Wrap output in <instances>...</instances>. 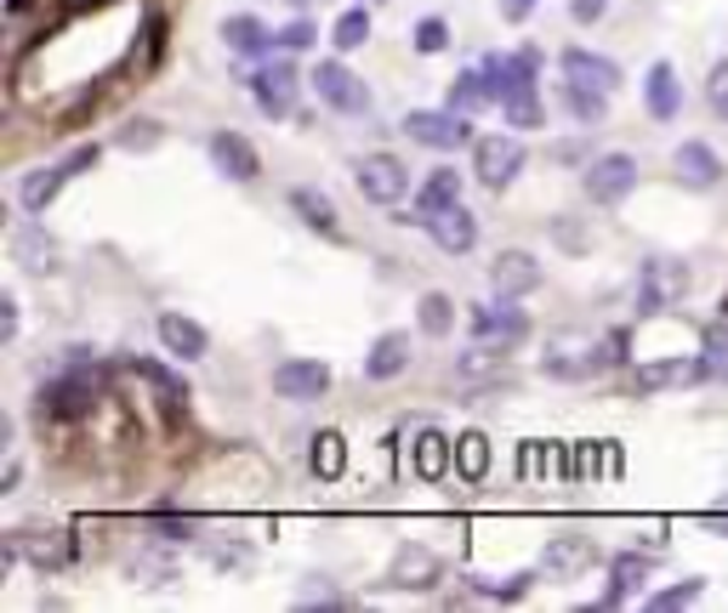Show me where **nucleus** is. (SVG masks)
I'll return each instance as SVG.
<instances>
[{"label": "nucleus", "mask_w": 728, "mask_h": 613, "mask_svg": "<svg viewBox=\"0 0 728 613\" xmlns=\"http://www.w3.org/2000/svg\"><path fill=\"white\" fill-rule=\"evenodd\" d=\"M518 170H523V143H518V136L495 131V136H478V143H473V177L484 188H495V193L512 188Z\"/></svg>", "instance_id": "f257e3e1"}, {"label": "nucleus", "mask_w": 728, "mask_h": 613, "mask_svg": "<svg viewBox=\"0 0 728 613\" xmlns=\"http://www.w3.org/2000/svg\"><path fill=\"white\" fill-rule=\"evenodd\" d=\"M405 131H410V143L439 148V154H455V148L473 143L467 114H455V109H410V114H405Z\"/></svg>", "instance_id": "f03ea898"}, {"label": "nucleus", "mask_w": 728, "mask_h": 613, "mask_svg": "<svg viewBox=\"0 0 728 613\" xmlns=\"http://www.w3.org/2000/svg\"><path fill=\"white\" fill-rule=\"evenodd\" d=\"M353 182H359V193L371 204H399L410 193V170H405L399 154H364L353 165Z\"/></svg>", "instance_id": "7ed1b4c3"}, {"label": "nucleus", "mask_w": 728, "mask_h": 613, "mask_svg": "<svg viewBox=\"0 0 728 613\" xmlns=\"http://www.w3.org/2000/svg\"><path fill=\"white\" fill-rule=\"evenodd\" d=\"M694 285L688 261H672V256H654L643 267V285H638V313H666L672 301H683Z\"/></svg>", "instance_id": "20e7f679"}, {"label": "nucleus", "mask_w": 728, "mask_h": 613, "mask_svg": "<svg viewBox=\"0 0 728 613\" xmlns=\"http://www.w3.org/2000/svg\"><path fill=\"white\" fill-rule=\"evenodd\" d=\"M581 182H586V199L592 204H620L626 193L638 188V159L632 154H598V159L581 170Z\"/></svg>", "instance_id": "39448f33"}, {"label": "nucleus", "mask_w": 728, "mask_h": 613, "mask_svg": "<svg viewBox=\"0 0 728 613\" xmlns=\"http://www.w3.org/2000/svg\"><path fill=\"white\" fill-rule=\"evenodd\" d=\"M313 91H319V102H330L337 114H364V109H371V91H364V80L353 75L342 57H324V63L313 68Z\"/></svg>", "instance_id": "423d86ee"}, {"label": "nucleus", "mask_w": 728, "mask_h": 613, "mask_svg": "<svg viewBox=\"0 0 728 613\" xmlns=\"http://www.w3.org/2000/svg\"><path fill=\"white\" fill-rule=\"evenodd\" d=\"M489 290L501 296V301H518L529 290H541V261L529 256V250H501L489 261Z\"/></svg>", "instance_id": "0eeeda50"}, {"label": "nucleus", "mask_w": 728, "mask_h": 613, "mask_svg": "<svg viewBox=\"0 0 728 613\" xmlns=\"http://www.w3.org/2000/svg\"><path fill=\"white\" fill-rule=\"evenodd\" d=\"M427 233H433V245L439 250H450V256H467L473 245H478V216L467 211V204H450V211H433L421 222Z\"/></svg>", "instance_id": "6e6552de"}, {"label": "nucleus", "mask_w": 728, "mask_h": 613, "mask_svg": "<svg viewBox=\"0 0 728 613\" xmlns=\"http://www.w3.org/2000/svg\"><path fill=\"white\" fill-rule=\"evenodd\" d=\"M274 392L279 398H324L330 392V364H319V358H285L279 369H274Z\"/></svg>", "instance_id": "1a4fd4ad"}, {"label": "nucleus", "mask_w": 728, "mask_h": 613, "mask_svg": "<svg viewBox=\"0 0 728 613\" xmlns=\"http://www.w3.org/2000/svg\"><path fill=\"white\" fill-rule=\"evenodd\" d=\"M91 392H97V375L75 369L69 381H52V387H41V403L52 409L57 421H86V415H91Z\"/></svg>", "instance_id": "9d476101"}, {"label": "nucleus", "mask_w": 728, "mask_h": 613, "mask_svg": "<svg viewBox=\"0 0 728 613\" xmlns=\"http://www.w3.org/2000/svg\"><path fill=\"white\" fill-rule=\"evenodd\" d=\"M251 86H256V109L268 114V120H285V114L296 109V68H290L285 57L262 68V75H256Z\"/></svg>", "instance_id": "9b49d317"}, {"label": "nucleus", "mask_w": 728, "mask_h": 613, "mask_svg": "<svg viewBox=\"0 0 728 613\" xmlns=\"http://www.w3.org/2000/svg\"><path fill=\"white\" fill-rule=\"evenodd\" d=\"M410 369V335L405 330H387L371 341V353H364V381H399Z\"/></svg>", "instance_id": "f8f14e48"}, {"label": "nucleus", "mask_w": 728, "mask_h": 613, "mask_svg": "<svg viewBox=\"0 0 728 613\" xmlns=\"http://www.w3.org/2000/svg\"><path fill=\"white\" fill-rule=\"evenodd\" d=\"M211 165L222 170L228 182H256V170H262L256 148L245 143L240 131H217V136H211Z\"/></svg>", "instance_id": "ddd939ff"}, {"label": "nucleus", "mask_w": 728, "mask_h": 613, "mask_svg": "<svg viewBox=\"0 0 728 613\" xmlns=\"http://www.w3.org/2000/svg\"><path fill=\"white\" fill-rule=\"evenodd\" d=\"M154 330H159V341H165V353L183 358V364H188V358H206V347H211L206 324H194L188 313H159Z\"/></svg>", "instance_id": "4468645a"}, {"label": "nucleus", "mask_w": 728, "mask_h": 613, "mask_svg": "<svg viewBox=\"0 0 728 613\" xmlns=\"http://www.w3.org/2000/svg\"><path fill=\"white\" fill-rule=\"evenodd\" d=\"M410 466H416L421 483H439V477L455 466V443H450L439 426H421L416 443H410Z\"/></svg>", "instance_id": "2eb2a0df"}, {"label": "nucleus", "mask_w": 728, "mask_h": 613, "mask_svg": "<svg viewBox=\"0 0 728 613\" xmlns=\"http://www.w3.org/2000/svg\"><path fill=\"white\" fill-rule=\"evenodd\" d=\"M473 330H478V341H489V347H518L529 335V319L507 301L501 306H473Z\"/></svg>", "instance_id": "dca6fc26"}, {"label": "nucleus", "mask_w": 728, "mask_h": 613, "mask_svg": "<svg viewBox=\"0 0 728 613\" xmlns=\"http://www.w3.org/2000/svg\"><path fill=\"white\" fill-rule=\"evenodd\" d=\"M564 80L570 86H586V91H615L620 86V68L598 52H586V46H570L564 52Z\"/></svg>", "instance_id": "f3484780"}, {"label": "nucleus", "mask_w": 728, "mask_h": 613, "mask_svg": "<svg viewBox=\"0 0 728 613\" xmlns=\"http://www.w3.org/2000/svg\"><path fill=\"white\" fill-rule=\"evenodd\" d=\"M672 165H677L683 188H694V193H706V188H717V182H723V159H717L706 143H677Z\"/></svg>", "instance_id": "a211bd4d"}, {"label": "nucleus", "mask_w": 728, "mask_h": 613, "mask_svg": "<svg viewBox=\"0 0 728 613\" xmlns=\"http://www.w3.org/2000/svg\"><path fill=\"white\" fill-rule=\"evenodd\" d=\"M643 102L654 120H677L683 114V86H677V68L672 63H649L643 75Z\"/></svg>", "instance_id": "6ab92c4d"}, {"label": "nucleus", "mask_w": 728, "mask_h": 613, "mask_svg": "<svg viewBox=\"0 0 728 613\" xmlns=\"http://www.w3.org/2000/svg\"><path fill=\"white\" fill-rule=\"evenodd\" d=\"M69 177H75V170H69V159H63V165H41V170H29V177L18 182V204H23L29 216H41L46 204L63 193V182H69Z\"/></svg>", "instance_id": "aec40b11"}, {"label": "nucleus", "mask_w": 728, "mask_h": 613, "mask_svg": "<svg viewBox=\"0 0 728 613\" xmlns=\"http://www.w3.org/2000/svg\"><path fill=\"white\" fill-rule=\"evenodd\" d=\"M484 75L495 86V102H507L518 91H536V57H484Z\"/></svg>", "instance_id": "412c9836"}, {"label": "nucleus", "mask_w": 728, "mask_h": 613, "mask_svg": "<svg viewBox=\"0 0 728 613\" xmlns=\"http://www.w3.org/2000/svg\"><path fill=\"white\" fill-rule=\"evenodd\" d=\"M688 381H706V353H701V358H660V364H643V369H638V387H643V392L688 387Z\"/></svg>", "instance_id": "4be33fe9"}, {"label": "nucleus", "mask_w": 728, "mask_h": 613, "mask_svg": "<svg viewBox=\"0 0 728 613\" xmlns=\"http://www.w3.org/2000/svg\"><path fill=\"white\" fill-rule=\"evenodd\" d=\"M450 204H461V177H455V165L427 170V182H421V193H416V222H427L433 211H450Z\"/></svg>", "instance_id": "5701e85b"}, {"label": "nucleus", "mask_w": 728, "mask_h": 613, "mask_svg": "<svg viewBox=\"0 0 728 613\" xmlns=\"http://www.w3.org/2000/svg\"><path fill=\"white\" fill-rule=\"evenodd\" d=\"M649 557H638V551H620L615 562H609V591H604V608H615V602H626V597H632L638 586H643V579H649Z\"/></svg>", "instance_id": "b1692460"}, {"label": "nucleus", "mask_w": 728, "mask_h": 613, "mask_svg": "<svg viewBox=\"0 0 728 613\" xmlns=\"http://www.w3.org/2000/svg\"><path fill=\"white\" fill-rule=\"evenodd\" d=\"M439 579V557L433 551H421V545H405L399 562H393V586H405V591H427Z\"/></svg>", "instance_id": "393cba45"}, {"label": "nucleus", "mask_w": 728, "mask_h": 613, "mask_svg": "<svg viewBox=\"0 0 728 613\" xmlns=\"http://www.w3.org/2000/svg\"><path fill=\"white\" fill-rule=\"evenodd\" d=\"M484 102H495V86H489L484 68H467V75H455V86H450V109H455V114H478Z\"/></svg>", "instance_id": "a878e982"}, {"label": "nucleus", "mask_w": 728, "mask_h": 613, "mask_svg": "<svg viewBox=\"0 0 728 613\" xmlns=\"http://www.w3.org/2000/svg\"><path fill=\"white\" fill-rule=\"evenodd\" d=\"M416 324H421V335L444 341V335L455 330V301H450L444 290H427V296L416 301Z\"/></svg>", "instance_id": "bb28decb"}, {"label": "nucleus", "mask_w": 728, "mask_h": 613, "mask_svg": "<svg viewBox=\"0 0 728 613\" xmlns=\"http://www.w3.org/2000/svg\"><path fill=\"white\" fill-rule=\"evenodd\" d=\"M308 466H313V477H324V483H337V477L348 471V443H342V432H319V437H313V455H308Z\"/></svg>", "instance_id": "cd10ccee"}, {"label": "nucleus", "mask_w": 728, "mask_h": 613, "mask_svg": "<svg viewBox=\"0 0 728 613\" xmlns=\"http://www.w3.org/2000/svg\"><path fill=\"white\" fill-rule=\"evenodd\" d=\"M455 471L467 477V483H484L489 477V437L484 432H461L455 437Z\"/></svg>", "instance_id": "c85d7f7f"}, {"label": "nucleus", "mask_w": 728, "mask_h": 613, "mask_svg": "<svg viewBox=\"0 0 728 613\" xmlns=\"http://www.w3.org/2000/svg\"><path fill=\"white\" fill-rule=\"evenodd\" d=\"M586 562H592V539H575V534L552 539V545H547V557H541L547 573H581Z\"/></svg>", "instance_id": "c756f323"}, {"label": "nucleus", "mask_w": 728, "mask_h": 613, "mask_svg": "<svg viewBox=\"0 0 728 613\" xmlns=\"http://www.w3.org/2000/svg\"><path fill=\"white\" fill-rule=\"evenodd\" d=\"M222 41H228V52H240V57H256L262 46H274V34L262 29L256 18H245V12H240V18H228V23H222Z\"/></svg>", "instance_id": "7c9ffc66"}, {"label": "nucleus", "mask_w": 728, "mask_h": 613, "mask_svg": "<svg viewBox=\"0 0 728 613\" xmlns=\"http://www.w3.org/2000/svg\"><path fill=\"white\" fill-rule=\"evenodd\" d=\"M290 204L302 211V222L313 233H337V204H330V193H319V188H290Z\"/></svg>", "instance_id": "2f4dec72"}, {"label": "nucleus", "mask_w": 728, "mask_h": 613, "mask_svg": "<svg viewBox=\"0 0 728 613\" xmlns=\"http://www.w3.org/2000/svg\"><path fill=\"white\" fill-rule=\"evenodd\" d=\"M330 41H337V52H359L364 41H371V12L364 7H348L337 18V29H330Z\"/></svg>", "instance_id": "473e14b6"}, {"label": "nucleus", "mask_w": 728, "mask_h": 613, "mask_svg": "<svg viewBox=\"0 0 728 613\" xmlns=\"http://www.w3.org/2000/svg\"><path fill=\"white\" fill-rule=\"evenodd\" d=\"M564 102L575 109V120L581 125H604V114H609V91H586V86H564Z\"/></svg>", "instance_id": "72a5a7b5"}, {"label": "nucleus", "mask_w": 728, "mask_h": 613, "mask_svg": "<svg viewBox=\"0 0 728 613\" xmlns=\"http://www.w3.org/2000/svg\"><path fill=\"white\" fill-rule=\"evenodd\" d=\"M501 114H507V125H512V131H536V125L547 120V109H541V97H536V91L507 97V102H501Z\"/></svg>", "instance_id": "f704fd0d"}, {"label": "nucleus", "mask_w": 728, "mask_h": 613, "mask_svg": "<svg viewBox=\"0 0 728 613\" xmlns=\"http://www.w3.org/2000/svg\"><path fill=\"white\" fill-rule=\"evenodd\" d=\"M131 369L143 375V381H154L159 392H165V403H188V387H183V375H172V369H159L154 358H131Z\"/></svg>", "instance_id": "c9c22d12"}, {"label": "nucleus", "mask_w": 728, "mask_h": 613, "mask_svg": "<svg viewBox=\"0 0 728 613\" xmlns=\"http://www.w3.org/2000/svg\"><path fill=\"white\" fill-rule=\"evenodd\" d=\"M114 148H125V154H148V148H159V125H154V120H125V125L114 131Z\"/></svg>", "instance_id": "e433bc0d"}, {"label": "nucleus", "mask_w": 728, "mask_h": 613, "mask_svg": "<svg viewBox=\"0 0 728 613\" xmlns=\"http://www.w3.org/2000/svg\"><path fill=\"white\" fill-rule=\"evenodd\" d=\"M501 353H507V347H501ZM501 353H495L489 341H478L473 353H461L455 375H461V381H484V375H495V369H501Z\"/></svg>", "instance_id": "4c0bfd02"}, {"label": "nucleus", "mask_w": 728, "mask_h": 613, "mask_svg": "<svg viewBox=\"0 0 728 613\" xmlns=\"http://www.w3.org/2000/svg\"><path fill=\"white\" fill-rule=\"evenodd\" d=\"M701 591H706V579L694 573V579H683L677 591H660V597H649V608H654V613H677V608H694V602H701Z\"/></svg>", "instance_id": "58836bf2"}, {"label": "nucleus", "mask_w": 728, "mask_h": 613, "mask_svg": "<svg viewBox=\"0 0 728 613\" xmlns=\"http://www.w3.org/2000/svg\"><path fill=\"white\" fill-rule=\"evenodd\" d=\"M444 46H450V23H444V18H421V23H416V52L433 57V52H444Z\"/></svg>", "instance_id": "ea45409f"}, {"label": "nucleus", "mask_w": 728, "mask_h": 613, "mask_svg": "<svg viewBox=\"0 0 728 613\" xmlns=\"http://www.w3.org/2000/svg\"><path fill=\"white\" fill-rule=\"evenodd\" d=\"M478 586V597H489V602H518L523 591H529V573H512V579H501V586H495V579H473Z\"/></svg>", "instance_id": "a19ab883"}, {"label": "nucleus", "mask_w": 728, "mask_h": 613, "mask_svg": "<svg viewBox=\"0 0 728 613\" xmlns=\"http://www.w3.org/2000/svg\"><path fill=\"white\" fill-rule=\"evenodd\" d=\"M706 102H712V114H717V120H728V57L706 75Z\"/></svg>", "instance_id": "79ce46f5"}, {"label": "nucleus", "mask_w": 728, "mask_h": 613, "mask_svg": "<svg viewBox=\"0 0 728 613\" xmlns=\"http://www.w3.org/2000/svg\"><path fill=\"white\" fill-rule=\"evenodd\" d=\"M274 41H279L285 52H302V46H313V23H308V18H296L290 29H279V34H274Z\"/></svg>", "instance_id": "37998d69"}, {"label": "nucleus", "mask_w": 728, "mask_h": 613, "mask_svg": "<svg viewBox=\"0 0 728 613\" xmlns=\"http://www.w3.org/2000/svg\"><path fill=\"white\" fill-rule=\"evenodd\" d=\"M706 375H712V381H728V347H723V335H712V347H706Z\"/></svg>", "instance_id": "c03bdc74"}, {"label": "nucleus", "mask_w": 728, "mask_h": 613, "mask_svg": "<svg viewBox=\"0 0 728 613\" xmlns=\"http://www.w3.org/2000/svg\"><path fill=\"white\" fill-rule=\"evenodd\" d=\"M0 341H18V296H0Z\"/></svg>", "instance_id": "a18cd8bd"}, {"label": "nucleus", "mask_w": 728, "mask_h": 613, "mask_svg": "<svg viewBox=\"0 0 728 613\" xmlns=\"http://www.w3.org/2000/svg\"><path fill=\"white\" fill-rule=\"evenodd\" d=\"M154 528L172 534V539H188V534H194V523H188V517H172V511H154Z\"/></svg>", "instance_id": "49530a36"}, {"label": "nucleus", "mask_w": 728, "mask_h": 613, "mask_svg": "<svg viewBox=\"0 0 728 613\" xmlns=\"http://www.w3.org/2000/svg\"><path fill=\"white\" fill-rule=\"evenodd\" d=\"M598 449L604 443H575V471L581 477H598Z\"/></svg>", "instance_id": "de8ad7c7"}, {"label": "nucleus", "mask_w": 728, "mask_h": 613, "mask_svg": "<svg viewBox=\"0 0 728 613\" xmlns=\"http://www.w3.org/2000/svg\"><path fill=\"white\" fill-rule=\"evenodd\" d=\"M552 233H558V245H564V250H586V238L570 227V216H558V222H552Z\"/></svg>", "instance_id": "09e8293b"}, {"label": "nucleus", "mask_w": 728, "mask_h": 613, "mask_svg": "<svg viewBox=\"0 0 728 613\" xmlns=\"http://www.w3.org/2000/svg\"><path fill=\"white\" fill-rule=\"evenodd\" d=\"M604 7H609V0H575L570 12H575V23H598V18H604Z\"/></svg>", "instance_id": "8fccbe9b"}, {"label": "nucleus", "mask_w": 728, "mask_h": 613, "mask_svg": "<svg viewBox=\"0 0 728 613\" xmlns=\"http://www.w3.org/2000/svg\"><path fill=\"white\" fill-rule=\"evenodd\" d=\"M529 12H536V0H501V18L507 23H523Z\"/></svg>", "instance_id": "3c124183"}, {"label": "nucleus", "mask_w": 728, "mask_h": 613, "mask_svg": "<svg viewBox=\"0 0 728 613\" xmlns=\"http://www.w3.org/2000/svg\"><path fill=\"white\" fill-rule=\"evenodd\" d=\"M706 528H717V534H728V511H712V517H706Z\"/></svg>", "instance_id": "603ef678"}, {"label": "nucleus", "mask_w": 728, "mask_h": 613, "mask_svg": "<svg viewBox=\"0 0 728 613\" xmlns=\"http://www.w3.org/2000/svg\"><path fill=\"white\" fill-rule=\"evenodd\" d=\"M723 313H728V296H723Z\"/></svg>", "instance_id": "864d4df0"}]
</instances>
